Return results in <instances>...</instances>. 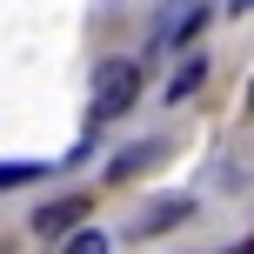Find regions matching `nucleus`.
I'll use <instances>...</instances> for the list:
<instances>
[{
	"mask_svg": "<svg viewBox=\"0 0 254 254\" xmlns=\"http://www.w3.org/2000/svg\"><path fill=\"white\" fill-rule=\"evenodd\" d=\"M134 101H140V67H134V61L101 67V80H94V114H101V121H114V114H127Z\"/></svg>",
	"mask_w": 254,
	"mask_h": 254,
	"instance_id": "obj_1",
	"label": "nucleus"
},
{
	"mask_svg": "<svg viewBox=\"0 0 254 254\" xmlns=\"http://www.w3.org/2000/svg\"><path fill=\"white\" fill-rule=\"evenodd\" d=\"M80 214H87V201H54V207H40V214H34V234H40V241H54V234H67Z\"/></svg>",
	"mask_w": 254,
	"mask_h": 254,
	"instance_id": "obj_2",
	"label": "nucleus"
},
{
	"mask_svg": "<svg viewBox=\"0 0 254 254\" xmlns=\"http://www.w3.org/2000/svg\"><path fill=\"white\" fill-rule=\"evenodd\" d=\"M194 207L188 201H154L147 214H140V234H167V228H181V221H188Z\"/></svg>",
	"mask_w": 254,
	"mask_h": 254,
	"instance_id": "obj_3",
	"label": "nucleus"
},
{
	"mask_svg": "<svg viewBox=\"0 0 254 254\" xmlns=\"http://www.w3.org/2000/svg\"><path fill=\"white\" fill-rule=\"evenodd\" d=\"M40 167H47V161H7V167H0V194H7V188H27Z\"/></svg>",
	"mask_w": 254,
	"mask_h": 254,
	"instance_id": "obj_4",
	"label": "nucleus"
},
{
	"mask_svg": "<svg viewBox=\"0 0 254 254\" xmlns=\"http://www.w3.org/2000/svg\"><path fill=\"white\" fill-rule=\"evenodd\" d=\"M61 254H107V234H101V228H80V234H74V241H67Z\"/></svg>",
	"mask_w": 254,
	"mask_h": 254,
	"instance_id": "obj_5",
	"label": "nucleus"
},
{
	"mask_svg": "<svg viewBox=\"0 0 254 254\" xmlns=\"http://www.w3.org/2000/svg\"><path fill=\"white\" fill-rule=\"evenodd\" d=\"M140 167H154V147H127L121 161H114V174L127 181V174H140Z\"/></svg>",
	"mask_w": 254,
	"mask_h": 254,
	"instance_id": "obj_6",
	"label": "nucleus"
},
{
	"mask_svg": "<svg viewBox=\"0 0 254 254\" xmlns=\"http://www.w3.org/2000/svg\"><path fill=\"white\" fill-rule=\"evenodd\" d=\"M194 87H201V67H181V80H174V101H188Z\"/></svg>",
	"mask_w": 254,
	"mask_h": 254,
	"instance_id": "obj_7",
	"label": "nucleus"
},
{
	"mask_svg": "<svg viewBox=\"0 0 254 254\" xmlns=\"http://www.w3.org/2000/svg\"><path fill=\"white\" fill-rule=\"evenodd\" d=\"M228 254H254V248H248V241H234V248H228Z\"/></svg>",
	"mask_w": 254,
	"mask_h": 254,
	"instance_id": "obj_8",
	"label": "nucleus"
}]
</instances>
